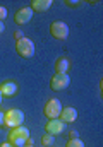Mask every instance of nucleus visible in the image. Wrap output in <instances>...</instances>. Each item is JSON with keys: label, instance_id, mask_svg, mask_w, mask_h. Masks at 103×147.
<instances>
[{"label": "nucleus", "instance_id": "nucleus-1", "mask_svg": "<svg viewBox=\"0 0 103 147\" xmlns=\"http://www.w3.org/2000/svg\"><path fill=\"white\" fill-rule=\"evenodd\" d=\"M31 137H29V130L26 127H16V128H10V134H9V144H12L14 147H24L26 144H29Z\"/></svg>", "mask_w": 103, "mask_h": 147}, {"label": "nucleus", "instance_id": "nucleus-2", "mask_svg": "<svg viewBox=\"0 0 103 147\" xmlns=\"http://www.w3.org/2000/svg\"><path fill=\"white\" fill-rule=\"evenodd\" d=\"M23 121H24V113L21 110H17V108H12V110L5 111V115H3V123H5V127H9V128L21 127Z\"/></svg>", "mask_w": 103, "mask_h": 147}, {"label": "nucleus", "instance_id": "nucleus-3", "mask_svg": "<svg viewBox=\"0 0 103 147\" xmlns=\"http://www.w3.org/2000/svg\"><path fill=\"white\" fill-rule=\"evenodd\" d=\"M16 51L23 58H31L34 57V43L29 38H21L16 41Z\"/></svg>", "mask_w": 103, "mask_h": 147}, {"label": "nucleus", "instance_id": "nucleus-4", "mask_svg": "<svg viewBox=\"0 0 103 147\" xmlns=\"http://www.w3.org/2000/svg\"><path fill=\"white\" fill-rule=\"evenodd\" d=\"M62 103L57 99V98H52L46 105H45V108H43V113H45V116L48 118V120H57L59 116H60V111H62Z\"/></svg>", "mask_w": 103, "mask_h": 147}, {"label": "nucleus", "instance_id": "nucleus-5", "mask_svg": "<svg viewBox=\"0 0 103 147\" xmlns=\"http://www.w3.org/2000/svg\"><path fill=\"white\" fill-rule=\"evenodd\" d=\"M69 84H70L69 74H55L52 77V82H50V86H52L53 91H64V89L69 87Z\"/></svg>", "mask_w": 103, "mask_h": 147}, {"label": "nucleus", "instance_id": "nucleus-6", "mask_svg": "<svg viewBox=\"0 0 103 147\" xmlns=\"http://www.w3.org/2000/svg\"><path fill=\"white\" fill-rule=\"evenodd\" d=\"M50 33H52V36L57 38V39H65L69 36V28L65 22H62V21H55V22H52V26H50Z\"/></svg>", "mask_w": 103, "mask_h": 147}, {"label": "nucleus", "instance_id": "nucleus-7", "mask_svg": "<svg viewBox=\"0 0 103 147\" xmlns=\"http://www.w3.org/2000/svg\"><path fill=\"white\" fill-rule=\"evenodd\" d=\"M33 10H31V7H23V9H19L17 12H16V16H14V21H16V24H19V26H23V24H28L31 19H33Z\"/></svg>", "mask_w": 103, "mask_h": 147}, {"label": "nucleus", "instance_id": "nucleus-8", "mask_svg": "<svg viewBox=\"0 0 103 147\" xmlns=\"http://www.w3.org/2000/svg\"><path fill=\"white\" fill-rule=\"evenodd\" d=\"M64 127H65V123H64V121H60L59 118H57V120H48V121H46V125H45V132L55 137V135H59V134H62V132H64Z\"/></svg>", "mask_w": 103, "mask_h": 147}, {"label": "nucleus", "instance_id": "nucleus-9", "mask_svg": "<svg viewBox=\"0 0 103 147\" xmlns=\"http://www.w3.org/2000/svg\"><path fill=\"white\" fill-rule=\"evenodd\" d=\"M59 120L64 121V123H72V121H76V120H77V111H76V108H72V106L62 108Z\"/></svg>", "mask_w": 103, "mask_h": 147}, {"label": "nucleus", "instance_id": "nucleus-10", "mask_svg": "<svg viewBox=\"0 0 103 147\" xmlns=\"http://www.w3.org/2000/svg\"><path fill=\"white\" fill-rule=\"evenodd\" d=\"M0 94H2V98H12V96H16L17 94V84H14L10 80L2 82L0 84Z\"/></svg>", "mask_w": 103, "mask_h": 147}, {"label": "nucleus", "instance_id": "nucleus-11", "mask_svg": "<svg viewBox=\"0 0 103 147\" xmlns=\"http://www.w3.org/2000/svg\"><path fill=\"white\" fill-rule=\"evenodd\" d=\"M70 69V62L67 57H60L55 62V74H67Z\"/></svg>", "mask_w": 103, "mask_h": 147}, {"label": "nucleus", "instance_id": "nucleus-12", "mask_svg": "<svg viewBox=\"0 0 103 147\" xmlns=\"http://www.w3.org/2000/svg\"><path fill=\"white\" fill-rule=\"evenodd\" d=\"M52 7V0H33L31 2V10L33 12H45Z\"/></svg>", "mask_w": 103, "mask_h": 147}, {"label": "nucleus", "instance_id": "nucleus-13", "mask_svg": "<svg viewBox=\"0 0 103 147\" xmlns=\"http://www.w3.org/2000/svg\"><path fill=\"white\" fill-rule=\"evenodd\" d=\"M41 146H43V147L53 146V135H50V134H45V135L41 137Z\"/></svg>", "mask_w": 103, "mask_h": 147}, {"label": "nucleus", "instance_id": "nucleus-14", "mask_svg": "<svg viewBox=\"0 0 103 147\" xmlns=\"http://www.w3.org/2000/svg\"><path fill=\"white\" fill-rule=\"evenodd\" d=\"M65 147H84V142L81 139H69Z\"/></svg>", "mask_w": 103, "mask_h": 147}, {"label": "nucleus", "instance_id": "nucleus-15", "mask_svg": "<svg viewBox=\"0 0 103 147\" xmlns=\"http://www.w3.org/2000/svg\"><path fill=\"white\" fill-rule=\"evenodd\" d=\"M5 19H7V9L0 5V22H3Z\"/></svg>", "mask_w": 103, "mask_h": 147}, {"label": "nucleus", "instance_id": "nucleus-16", "mask_svg": "<svg viewBox=\"0 0 103 147\" xmlns=\"http://www.w3.org/2000/svg\"><path fill=\"white\" fill-rule=\"evenodd\" d=\"M65 5L67 7H77V5H81V2H77V0H65Z\"/></svg>", "mask_w": 103, "mask_h": 147}, {"label": "nucleus", "instance_id": "nucleus-17", "mask_svg": "<svg viewBox=\"0 0 103 147\" xmlns=\"http://www.w3.org/2000/svg\"><path fill=\"white\" fill-rule=\"evenodd\" d=\"M3 115H5V113H3V111H0V128H2V127H5V123H3Z\"/></svg>", "mask_w": 103, "mask_h": 147}, {"label": "nucleus", "instance_id": "nucleus-18", "mask_svg": "<svg viewBox=\"0 0 103 147\" xmlns=\"http://www.w3.org/2000/svg\"><path fill=\"white\" fill-rule=\"evenodd\" d=\"M14 38H16V41H17V39H21V38H23V34H21L19 31H16V33H14Z\"/></svg>", "mask_w": 103, "mask_h": 147}, {"label": "nucleus", "instance_id": "nucleus-19", "mask_svg": "<svg viewBox=\"0 0 103 147\" xmlns=\"http://www.w3.org/2000/svg\"><path fill=\"white\" fill-rule=\"evenodd\" d=\"M0 147H14L12 144H9V142H3V144H0Z\"/></svg>", "mask_w": 103, "mask_h": 147}, {"label": "nucleus", "instance_id": "nucleus-20", "mask_svg": "<svg viewBox=\"0 0 103 147\" xmlns=\"http://www.w3.org/2000/svg\"><path fill=\"white\" fill-rule=\"evenodd\" d=\"M3 29H5V24H3V22H0V33H2Z\"/></svg>", "mask_w": 103, "mask_h": 147}, {"label": "nucleus", "instance_id": "nucleus-21", "mask_svg": "<svg viewBox=\"0 0 103 147\" xmlns=\"http://www.w3.org/2000/svg\"><path fill=\"white\" fill-rule=\"evenodd\" d=\"M24 147H33V144H26Z\"/></svg>", "mask_w": 103, "mask_h": 147}, {"label": "nucleus", "instance_id": "nucleus-22", "mask_svg": "<svg viewBox=\"0 0 103 147\" xmlns=\"http://www.w3.org/2000/svg\"><path fill=\"white\" fill-rule=\"evenodd\" d=\"M0 105H2V94H0Z\"/></svg>", "mask_w": 103, "mask_h": 147}]
</instances>
